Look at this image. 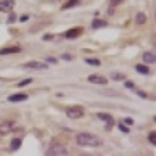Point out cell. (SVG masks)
Masks as SVG:
<instances>
[{"instance_id": "obj_1", "label": "cell", "mask_w": 156, "mask_h": 156, "mask_svg": "<svg viewBox=\"0 0 156 156\" xmlns=\"http://www.w3.org/2000/svg\"><path fill=\"white\" fill-rule=\"evenodd\" d=\"M76 142H77V145H81V147H93V148L102 147V143H103L100 137L93 135V133H88V132L77 133Z\"/></svg>"}, {"instance_id": "obj_2", "label": "cell", "mask_w": 156, "mask_h": 156, "mask_svg": "<svg viewBox=\"0 0 156 156\" xmlns=\"http://www.w3.org/2000/svg\"><path fill=\"white\" fill-rule=\"evenodd\" d=\"M47 154H50V156H64V154H68V148H66L64 145H61V143H53L52 147L47 150Z\"/></svg>"}, {"instance_id": "obj_3", "label": "cell", "mask_w": 156, "mask_h": 156, "mask_svg": "<svg viewBox=\"0 0 156 156\" xmlns=\"http://www.w3.org/2000/svg\"><path fill=\"white\" fill-rule=\"evenodd\" d=\"M66 116L71 119H81L82 116H84V108L81 106H71L66 109Z\"/></svg>"}, {"instance_id": "obj_4", "label": "cell", "mask_w": 156, "mask_h": 156, "mask_svg": "<svg viewBox=\"0 0 156 156\" xmlns=\"http://www.w3.org/2000/svg\"><path fill=\"white\" fill-rule=\"evenodd\" d=\"M13 130H15V122H12V121L0 122V135H8Z\"/></svg>"}, {"instance_id": "obj_5", "label": "cell", "mask_w": 156, "mask_h": 156, "mask_svg": "<svg viewBox=\"0 0 156 156\" xmlns=\"http://www.w3.org/2000/svg\"><path fill=\"white\" fill-rule=\"evenodd\" d=\"M27 69H37V71H45L48 69V64L45 63H40V61H29V63L24 64Z\"/></svg>"}, {"instance_id": "obj_6", "label": "cell", "mask_w": 156, "mask_h": 156, "mask_svg": "<svg viewBox=\"0 0 156 156\" xmlns=\"http://www.w3.org/2000/svg\"><path fill=\"white\" fill-rule=\"evenodd\" d=\"M88 82H92V84L105 85L108 82V79H106V77H103V76H98V74H92V76H88Z\"/></svg>"}, {"instance_id": "obj_7", "label": "cell", "mask_w": 156, "mask_h": 156, "mask_svg": "<svg viewBox=\"0 0 156 156\" xmlns=\"http://www.w3.org/2000/svg\"><path fill=\"white\" fill-rule=\"evenodd\" d=\"M15 7V0H0V12H12Z\"/></svg>"}, {"instance_id": "obj_8", "label": "cell", "mask_w": 156, "mask_h": 156, "mask_svg": "<svg viewBox=\"0 0 156 156\" xmlns=\"http://www.w3.org/2000/svg\"><path fill=\"white\" fill-rule=\"evenodd\" d=\"M98 118L102 119V121L106 122V129H111V126L114 124V119L111 118L109 114H106V113H100V114H98Z\"/></svg>"}, {"instance_id": "obj_9", "label": "cell", "mask_w": 156, "mask_h": 156, "mask_svg": "<svg viewBox=\"0 0 156 156\" xmlns=\"http://www.w3.org/2000/svg\"><path fill=\"white\" fill-rule=\"evenodd\" d=\"M24 100H27L26 93H16V95H10L8 97V102H24Z\"/></svg>"}, {"instance_id": "obj_10", "label": "cell", "mask_w": 156, "mask_h": 156, "mask_svg": "<svg viewBox=\"0 0 156 156\" xmlns=\"http://www.w3.org/2000/svg\"><path fill=\"white\" fill-rule=\"evenodd\" d=\"M82 32V29H69V31H66V34H64V37L66 39H74V37H77Z\"/></svg>"}, {"instance_id": "obj_11", "label": "cell", "mask_w": 156, "mask_h": 156, "mask_svg": "<svg viewBox=\"0 0 156 156\" xmlns=\"http://www.w3.org/2000/svg\"><path fill=\"white\" fill-rule=\"evenodd\" d=\"M18 52H21L19 47H10V48H2L0 55H10V53H18Z\"/></svg>"}, {"instance_id": "obj_12", "label": "cell", "mask_w": 156, "mask_h": 156, "mask_svg": "<svg viewBox=\"0 0 156 156\" xmlns=\"http://www.w3.org/2000/svg\"><path fill=\"white\" fill-rule=\"evenodd\" d=\"M143 61H145V63H150V64H153L154 61H156V57H154V53H150V52L143 53Z\"/></svg>"}, {"instance_id": "obj_13", "label": "cell", "mask_w": 156, "mask_h": 156, "mask_svg": "<svg viewBox=\"0 0 156 156\" xmlns=\"http://www.w3.org/2000/svg\"><path fill=\"white\" fill-rule=\"evenodd\" d=\"M106 26V23H105L103 19H93L92 21V27H95V29H100V27Z\"/></svg>"}, {"instance_id": "obj_14", "label": "cell", "mask_w": 156, "mask_h": 156, "mask_svg": "<svg viewBox=\"0 0 156 156\" xmlns=\"http://www.w3.org/2000/svg\"><path fill=\"white\" fill-rule=\"evenodd\" d=\"M145 21H147V16H145V13H137V16H135V23H137V24H143Z\"/></svg>"}, {"instance_id": "obj_15", "label": "cell", "mask_w": 156, "mask_h": 156, "mask_svg": "<svg viewBox=\"0 0 156 156\" xmlns=\"http://www.w3.org/2000/svg\"><path fill=\"white\" fill-rule=\"evenodd\" d=\"M19 147H21V140H19V138H15V140H12V143H10V148H12L13 151H16Z\"/></svg>"}, {"instance_id": "obj_16", "label": "cell", "mask_w": 156, "mask_h": 156, "mask_svg": "<svg viewBox=\"0 0 156 156\" xmlns=\"http://www.w3.org/2000/svg\"><path fill=\"white\" fill-rule=\"evenodd\" d=\"M135 69H137L138 72H142V74H148V72H150V69L147 68V66H143V64H137Z\"/></svg>"}, {"instance_id": "obj_17", "label": "cell", "mask_w": 156, "mask_h": 156, "mask_svg": "<svg viewBox=\"0 0 156 156\" xmlns=\"http://www.w3.org/2000/svg\"><path fill=\"white\" fill-rule=\"evenodd\" d=\"M76 5H79V0H69V2L63 5V8H71V7H76Z\"/></svg>"}, {"instance_id": "obj_18", "label": "cell", "mask_w": 156, "mask_h": 156, "mask_svg": "<svg viewBox=\"0 0 156 156\" xmlns=\"http://www.w3.org/2000/svg\"><path fill=\"white\" fill-rule=\"evenodd\" d=\"M124 74H121V72H113V74H111V79H113V81H122V79H124Z\"/></svg>"}, {"instance_id": "obj_19", "label": "cell", "mask_w": 156, "mask_h": 156, "mask_svg": "<svg viewBox=\"0 0 156 156\" xmlns=\"http://www.w3.org/2000/svg\"><path fill=\"white\" fill-rule=\"evenodd\" d=\"M85 63L87 64H90V66H100V61L97 58H87L85 60Z\"/></svg>"}, {"instance_id": "obj_20", "label": "cell", "mask_w": 156, "mask_h": 156, "mask_svg": "<svg viewBox=\"0 0 156 156\" xmlns=\"http://www.w3.org/2000/svg\"><path fill=\"white\" fill-rule=\"evenodd\" d=\"M148 138H150V142H151L153 145H156V133H154V132L150 133V137H148Z\"/></svg>"}, {"instance_id": "obj_21", "label": "cell", "mask_w": 156, "mask_h": 156, "mask_svg": "<svg viewBox=\"0 0 156 156\" xmlns=\"http://www.w3.org/2000/svg\"><path fill=\"white\" fill-rule=\"evenodd\" d=\"M26 84H31V79H26V81H21V82H19V84H18V85H19V87H23V85H26Z\"/></svg>"}, {"instance_id": "obj_22", "label": "cell", "mask_w": 156, "mask_h": 156, "mask_svg": "<svg viewBox=\"0 0 156 156\" xmlns=\"http://www.w3.org/2000/svg\"><path fill=\"white\" fill-rule=\"evenodd\" d=\"M13 21H15V15L12 13V15H10V16H8V19H7V23H13Z\"/></svg>"}, {"instance_id": "obj_23", "label": "cell", "mask_w": 156, "mask_h": 156, "mask_svg": "<svg viewBox=\"0 0 156 156\" xmlns=\"http://www.w3.org/2000/svg\"><path fill=\"white\" fill-rule=\"evenodd\" d=\"M119 129H121L122 132H129V129H127V127H126L124 124H121V126H119Z\"/></svg>"}, {"instance_id": "obj_24", "label": "cell", "mask_w": 156, "mask_h": 156, "mask_svg": "<svg viewBox=\"0 0 156 156\" xmlns=\"http://www.w3.org/2000/svg\"><path fill=\"white\" fill-rule=\"evenodd\" d=\"M122 3V0H111V5H119Z\"/></svg>"}, {"instance_id": "obj_25", "label": "cell", "mask_w": 156, "mask_h": 156, "mask_svg": "<svg viewBox=\"0 0 156 156\" xmlns=\"http://www.w3.org/2000/svg\"><path fill=\"white\" fill-rule=\"evenodd\" d=\"M126 87L127 88H133V84H132V82H126Z\"/></svg>"}, {"instance_id": "obj_26", "label": "cell", "mask_w": 156, "mask_h": 156, "mask_svg": "<svg viewBox=\"0 0 156 156\" xmlns=\"http://www.w3.org/2000/svg\"><path fill=\"white\" fill-rule=\"evenodd\" d=\"M124 122H126V124H129V126H130V124H132V122H133V121H132V119L129 118V119H124Z\"/></svg>"}, {"instance_id": "obj_27", "label": "cell", "mask_w": 156, "mask_h": 156, "mask_svg": "<svg viewBox=\"0 0 156 156\" xmlns=\"http://www.w3.org/2000/svg\"><path fill=\"white\" fill-rule=\"evenodd\" d=\"M47 61H48V63H57V60H55V58H48Z\"/></svg>"}]
</instances>
